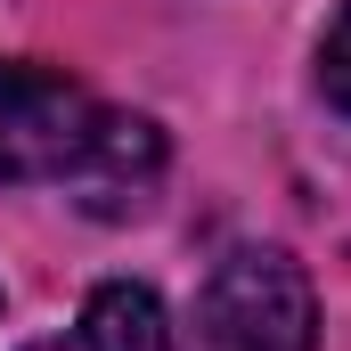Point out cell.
<instances>
[{
    "label": "cell",
    "mask_w": 351,
    "mask_h": 351,
    "mask_svg": "<svg viewBox=\"0 0 351 351\" xmlns=\"http://www.w3.org/2000/svg\"><path fill=\"white\" fill-rule=\"evenodd\" d=\"M319 90L351 114V0L335 8V25H327V41H319Z\"/></svg>",
    "instance_id": "obj_4"
},
{
    "label": "cell",
    "mask_w": 351,
    "mask_h": 351,
    "mask_svg": "<svg viewBox=\"0 0 351 351\" xmlns=\"http://www.w3.org/2000/svg\"><path fill=\"white\" fill-rule=\"evenodd\" d=\"M196 335L188 351H311L319 343V302L294 254L278 245H237L196 286Z\"/></svg>",
    "instance_id": "obj_2"
},
{
    "label": "cell",
    "mask_w": 351,
    "mask_h": 351,
    "mask_svg": "<svg viewBox=\"0 0 351 351\" xmlns=\"http://www.w3.org/2000/svg\"><path fill=\"white\" fill-rule=\"evenodd\" d=\"M33 351H172V319H164V302H156L147 286L106 278V286H90L82 319H74L66 335L33 343Z\"/></svg>",
    "instance_id": "obj_3"
},
{
    "label": "cell",
    "mask_w": 351,
    "mask_h": 351,
    "mask_svg": "<svg viewBox=\"0 0 351 351\" xmlns=\"http://www.w3.org/2000/svg\"><path fill=\"white\" fill-rule=\"evenodd\" d=\"M0 180H58L82 213H139L164 180V131L114 114L49 66H0Z\"/></svg>",
    "instance_id": "obj_1"
}]
</instances>
